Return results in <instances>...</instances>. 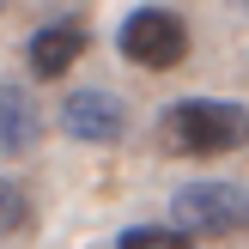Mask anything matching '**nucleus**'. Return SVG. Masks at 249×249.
Listing matches in <instances>:
<instances>
[{
  "mask_svg": "<svg viewBox=\"0 0 249 249\" xmlns=\"http://www.w3.org/2000/svg\"><path fill=\"white\" fill-rule=\"evenodd\" d=\"M243 134H249V116H243V104H231V97H189V104H177L164 116V140L177 146V152H189V158L237 152Z\"/></svg>",
  "mask_w": 249,
  "mask_h": 249,
  "instance_id": "1",
  "label": "nucleus"
},
{
  "mask_svg": "<svg viewBox=\"0 0 249 249\" xmlns=\"http://www.w3.org/2000/svg\"><path fill=\"white\" fill-rule=\"evenodd\" d=\"M170 213L195 237H237L243 219H249V195L237 182H189V189H177Z\"/></svg>",
  "mask_w": 249,
  "mask_h": 249,
  "instance_id": "2",
  "label": "nucleus"
},
{
  "mask_svg": "<svg viewBox=\"0 0 249 249\" xmlns=\"http://www.w3.org/2000/svg\"><path fill=\"white\" fill-rule=\"evenodd\" d=\"M122 55H128L134 67L170 73V67H182V55H189V31H182L177 12H164V6H140L128 24H122Z\"/></svg>",
  "mask_w": 249,
  "mask_h": 249,
  "instance_id": "3",
  "label": "nucleus"
},
{
  "mask_svg": "<svg viewBox=\"0 0 249 249\" xmlns=\"http://www.w3.org/2000/svg\"><path fill=\"white\" fill-rule=\"evenodd\" d=\"M61 128L73 140H85V146H116L128 134V116H122V104L109 91H73L61 104Z\"/></svg>",
  "mask_w": 249,
  "mask_h": 249,
  "instance_id": "4",
  "label": "nucleus"
},
{
  "mask_svg": "<svg viewBox=\"0 0 249 249\" xmlns=\"http://www.w3.org/2000/svg\"><path fill=\"white\" fill-rule=\"evenodd\" d=\"M79 55H85V31H79V24H67V18H61V24H43V31L31 36V73H36V79L67 73Z\"/></svg>",
  "mask_w": 249,
  "mask_h": 249,
  "instance_id": "5",
  "label": "nucleus"
},
{
  "mask_svg": "<svg viewBox=\"0 0 249 249\" xmlns=\"http://www.w3.org/2000/svg\"><path fill=\"white\" fill-rule=\"evenodd\" d=\"M36 134H43V116H36V104L18 91V85L0 79V152H31Z\"/></svg>",
  "mask_w": 249,
  "mask_h": 249,
  "instance_id": "6",
  "label": "nucleus"
},
{
  "mask_svg": "<svg viewBox=\"0 0 249 249\" xmlns=\"http://www.w3.org/2000/svg\"><path fill=\"white\" fill-rule=\"evenodd\" d=\"M116 249H195V243L182 231H164V225H134V231H122Z\"/></svg>",
  "mask_w": 249,
  "mask_h": 249,
  "instance_id": "7",
  "label": "nucleus"
},
{
  "mask_svg": "<svg viewBox=\"0 0 249 249\" xmlns=\"http://www.w3.org/2000/svg\"><path fill=\"white\" fill-rule=\"evenodd\" d=\"M24 219H31V201H24L18 182L0 177V237H12V231H24Z\"/></svg>",
  "mask_w": 249,
  "mask_h": 249,
  "instance_id": "8",
  "label": "nucleus"
},
{
  "mask_svg": "<svg viewBox=\"0 0 249 249\" xmlns=\"http://www.w3.org/2000/svg\"><path fill=\"white\" fill-rule=\"evenodd\" d=\"M0 6H6V0H0Z\"/></svg>",
  "mask_w": 249,
  "mask_h": 249,
  "instance_id": "9",
  "label": "nucleus"
}]
</instances>
